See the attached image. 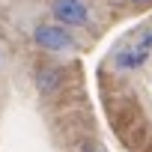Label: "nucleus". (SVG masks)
<instances>
[{"instance_id":"obj_2","label":"nucleus","mask_w":152,"mask_h":152,"mask_svg":"<svg viewBox=\"0 0 152 152\" xmlns=\"http://www.w3.org/2000/svg\"><path fill=\"white\" fill-rule=\"evenodd\" d=\"M33 39L39 48L45 51H54V54H63V51H75V36L63 27V24H39L33 30Z\"/></svg>"},{"instance_id":"obj_4","label":"nucleus","mask_w":152,"mask_h":152,"mask_svg":"<svg viewBox=\"0 0 152 152\" xmlns=\"http://www.w3.org/2000/svg\"><path fill=\"white\" fill-rule=\"evenodd\" d=\"M63 87V69L60 66H42L36 72V90L42 96H54Z\"/></svg>"},{"instance_id":"obj_3","label":"nucleus","mask_w":152,"mask_h":152,"mask_svg":"<svg viewBox=\"0 0 152 152\" xmlns=\"http://www.w3.org/2000/svg\"><path fill=\"white\" fill-rule=\"evenodd\" d=\"M51 12H54V21L63 27H81L90 21V9L84 0H54Z\"/></svg>"},{"instance_id":"obj_6","label":"nucleus","mask_w":152,"mask_h":152,"mask_svg":"<svg viewBox=\"0 0 152 152\" xmlns=\"http://www.w3.org/2000/svg\"><path fill=\"white\" fill-rule=\"evenodd\" d=\"M125 3H134V6H143V3H152V0H125Z\"/></svg>"},{"instance_id":"obj_1","label":"nucleus","mask_w":152,"mask_h":152,"mask_svg":"<svg viewBox=\"0 0 152 152\" xmlns=\"http://www.w3.org/2000/svg\"><path fill=\"white\" fill-rule=\"evenodd\" d=\"M152 57V27H137L110 48V63L119 72H134Z\"/></svg>"},{"instance_id":"obj_5","label":"nucleus","mask_w":152,"mask_h":152,"mask_svg":"<svg viewBox=\"0 0 152 152\" xmlns=\"http://www.w3.org/2000/svg\"><path fill=\"white\" fill-rule=\"evenodd\" d=\"M84 152H104L102 146H96V143H90V146H84Z\"/></svg>"}]
</instances>
